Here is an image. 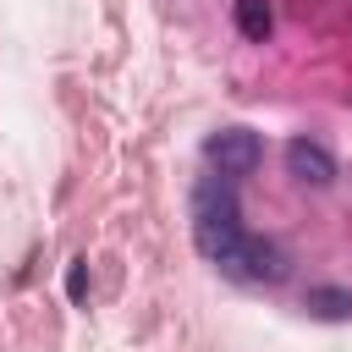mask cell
<instances>
[{"label":"cell","instance_id":"cell-2","mask_svg":"<svg viewBox=\"0 0 352 352\" xmlns=\"http://www.w3.org/2000/svg\"><path fill=\"white\" fill-rule=\"evenodd\" d=\"M204 154H209V165H214L226 182H236V176H253V170H258L264 143H258V132H248V126H220V132H209Z\"/></svg>","mask_w":352,"mask_h":352},{"label":"cell","instance_id":"cell-5","mask_svg":"<svg viewBox=\"0 0 352 352\" xmlns=\"http://www.w3.org/2000/svg\"><path fill=\"white\" fill-rule=\"evenodd\" d=\"M236 33H242L248 44H264V38L275 33V11H270V0H236Z\"/></svg>","mask_w":352,"mask_h":352},{"label":"cell","instance_id":"cell-6","mask_svg":"<svg viewBox=\"0 0 352 352\" xmlns=\"http://www.w3.org/2000/svg\"><path fill=\"white\" fill-rule=\"evenodd\" d=\"M308 308H314L319 319H346V314H352V297H346V292H330V286H314V292H308Z\"/></svg>","mask_w":352,"mask_h":352},{"label":"cell","instance_id":"cell-3","mask_svg":"<svg viewBox=\"0 0 352 352\" xmlns=\"http://www.w3.org/2000/svg\"><path fill=\"white\" fill-rule=\"evenodd\" d=\"M286 176L302 182V187H330L336 182V160L319 138H292L286 143Z\"/></svg>","mask_w":352,"mask_h":352},{"label":"cell","instance_id":"cell-4","mask_svg":"<svg viewBox=\"0 0 352 352\" xmlns=\"http://www.w3.org/2000/svg\"><path fill=\"white\" fill-rule=\"evenodd\" d=\"M226 270H231V275H242V280H286V253H280L275 242H258V236H248Z\"/></svg>","mask_w":352,"mask_h":352},{"label":"cell","instance_id":"cell-1","mask_svg":"<svg viewBox=\"0 0 352 352\" xmlns=\"http://www.w3.org/2000/svg\"><path fill=\"white\" fill-rule=\"evenodd\" d=\"M192 242H198V253H204L209 264H220V270H226V264L236 258V248L248 242L226 176H209V182L192 192Z\"/></svg>","mask_w":352,"mask_h":352}]
</instances>
